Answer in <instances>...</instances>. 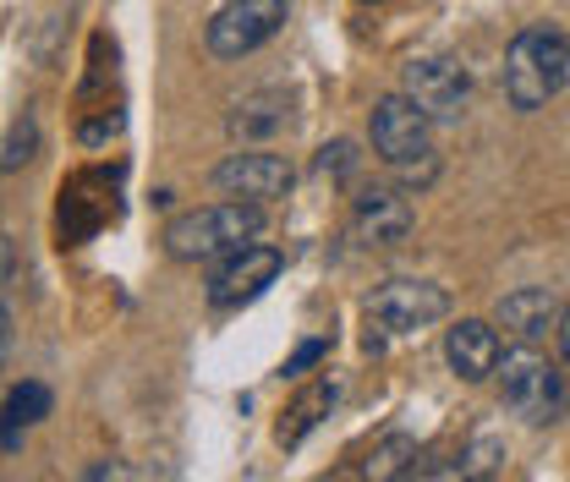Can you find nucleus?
<instances>
[{"mask_svg":"<svg viewBox=\"0 0 570 482\" xmlns=\"http://www.w3.org/2000/svg\"><path fill=\"white\" fill-rule=\"evenodd\" d=\"M566 50H570V33H560L554 22H532V28H521L510 39L504 71H499L510 110L532 116V110H543L566 88Z\"/></svg>","mask_w":570,"mask_h":482,"instance_id":"obj_3","label":"nucleus"},{"mask_svg":"<svg viewBox=\"0 0 570 482\" xmlns=\"http://www.w3.org/2000/svg\"><path fill=\"white\" fill-rule=\"evenodd\" d=\"M285 127H291V94L285 88H258V94L236 99L230 116H225V132L236 142H253V148L285 132Z\"/></svg>","mask_w":570,"mask_h":482,"instance_id":"obj_13","label":"nucleus"},{"mask_svg":"<svg viewBox=\"0 0 570 482\" xmlns=\"http://www.w3.org/2000/svg\"><path fill=\"white\" fill-rule=\"evenodd\" d=\"M554 341H560V356H566V367H570V302L560 307V324H554Z\"/></svg>","mask_w":570,"mask_h":482,"instance_id":"obj_23","label":"nucleus"},{"mask_svg":"<svg viewBox=\"0 0 570 482\" xmlns=\"http://www.w3.org/2000/svg\"><path fill=\"white\" fill-rule=\"evenodd\" d=\"M417 225V208L401 187H362L352 198V236L362 247H401Z\"/></svg>","mask_w":570,"mask_h":482,"instance_id":"obj_10","label":"nucleus"},{"mask_svg":"<svg viewBox=\"0 0 570 482\" xmlns=\"http://www.w3.org/2000/svg\"><path fill=\"white\" fill-rule=\"evenodd\" d=\"M318 170L335 176V181H346V176L356 170V142H346V138L324 142V148H318Z\"/></svg>","mask_w":570,"mask_h":482,"instance_id":"obj_20","label":"nucleus"},{"mask_svg":"<svg viewBox=\"0 0 570 482\" xmlns=\"http://www.w3.org/2000/svg\"><path fill=\"white\" fill-rule=\"evenodd\" d=\"M6 264H11V247H6V236H0V269H6Z\"/></svg>","mask_w":570,"mask_h":482,"instance_id":"obj_25","label":"nucleus"},{"mask_svg":"<svg viewBox=\"0 0 570 482\" xmlns=\"http://www.w3.org/2000/svg\"><path fill=\"white\" fill-rule=\"evenodd\" d=\"M494 324L499 329H510L521 345H538L554 335V324H560V302H554V291H543V285H521V291H504L494 307Z\"/></svg>","mask_w":570,"mask_h":482,"instance_id":"obj_12","label":"nucleus"},{"mask_svg":"<svg viewBox=\"0 0 570 482\" xmlns=\"http://www.w3.org/2000/svg\"><path fill=\"white\" fill-rule=\"evenodd\" d=\"M324 356H330V341H302L291 356H285V378H302V373H307V367H318Z\"/></svg>","mask_w":570,"mask_h":482,"instance_id":"obj_21","label":"nucleus"},{"mask_svg":"<svg viewBox=\"0 0 570 482\" xmlns=\"http://www.w3.org/2000/svg\"><path fill=\"white\" fill-rule=\"evenodd\" d=\"M566 88H570V50H566Z\"/></svg>","mask_w":570,"mask_h":482,"instance_id":"obj_26","label":"nucleus"},{"mask_svg":"<svg viewBox=\"0 0 570 482\" xmlns=\"http://www.w3.org/2000/svg\"><path fill=\"white\" fill-rule=\"evenodd\" d=\"M417 439L412 433H384L367 455H362V482H406V472L417 466Z\"/></svg>","mask_w":570,"mask_h":482,"instance_id":"obj_16","label":"nucleus"},{"mask_svg":"<svg viewBox=\"0 0 570 482\" xmlns=\"http://www.w3.org/2000/svg\"><path fill=\"white\" fill-rule=\"evenodd\" d=\"M401 94L423 110L433 127L444 121H461L466 105H472V77L455 56H412L401 67Z\"/></svg>","mask_w":570,"mask_h":482,"instance_id":"obj_7","label":"nucleus"},{"mask_svg":"<svg viewBox=\"0 0 570 482\" xmlns=\"http://www.w3.org/2000/svg\"><path fill=\"white\" fill-rule=\"evenodd\" d=\"M494 378H499V406L510 416H521V422H532V427L554 422L560 406H566V378H560V367H554L543 351H532V345L504 351Z\"/></svg>","mask_w":570,"mask_h":482,"instance_id":"obj_4","label":"nucleus"},{"mask_svg":"<svg viewBox=\"0 0 570 482\" xmlns=\"http://www.w3.org/2000/svg\"><path fill=\"white\" fill-rule=\"evenodd\" d=\"M367 142L379 154V165H390L406 187H428L439 176V148H433V121L406 99V94H384L367 110Z\"/></svg>","mask_w":570,"mask_h":482,"instance_id":"obj_2","label":"nucleus"},{"mask_svg":"<svg viewBox=\"0 0 570 482\" xmlns=\"http://www.w3.org/2000/svg\"><path fill=\"white\" fill-rule=\"evenodd\" d=\"M499 356H504V341H499V324L489 318H461L444 329V362L455 378L466 384H483L499 373Z\"/></svg>","mask_w":570,"mask_h":482,"instance_id":"obj_11","label":"nucleus"},{"mask_svg":"<svg viewBox=\"0 0 570 482\" xmlns=\"http://www.w3.org/2000/svg\"><path fill=\"white\" fill-rule=\"evenodd\" d=\"M214 187L225 193V198H242V204H275L291 193V181H296V170H291V159L285 154H269V148H236V154H225L219 165H214L209 176Z\"/></svg>","mask_w":570,"mask_h":482,"instance_id":"obj_8","label":"nucleus"},{"mask_svg":"<svg viewBox=\"0 0 570 482\" xmlns=\"http://www.w3.org/2000/svg\"><path fill=\"white\" fill-rule=\"evenodd\" d=\"M461 461H466V478L472 482H494L499 466H504V444H499L494 433H478V439L461 450Z\"/></svg>","mask_w":570,"mask_h":482,"instance_id":"obj_18","label":"nucleus"},{"mask_svg":"<svg viewBox=\"0 0 570 482\" xmlns=\"http://www.w3.org/2000/svg\"><path fill=\"white\" fill-rule=\"evenodd\" d=\"M82 482H132V472H127V461H94Z\"/></svg>","mask_w":570,"mask_h":482,"instance_id":"obj_22","label":"nucleus"},{"mask_svg":"<svg viewBox=\"0 0 570 482\" xmlns=\"http://www.w3.org/2000/svg\"><path fill=\"white\" fill-rule=\"evenodd\" d=\"M335 401H341V384L335 378H318V384H307L296 401H291V412H285V422H281V444L285 450H296L324 416L335 412Z\"/></svg>","mask_w":570,"mask_h":482,"instance_id":"obj_14","label":"nucleus"},{"mask_svg":"<svg viewBox=\"0 0 570 482\" xmlns=\"http://www.w3.org/2000/svg\"><path fill=\"white\" fill-rule=\"evenodd\" d=\"M6 356H11V307L0 302V367H6Z\"/></svg>","mask_w":570,"mask_h":482,"instance_id":"obj_24","label":"nucleus"},{"mask_svg":"<svg viewBox=\"0 0 570 482\" xmlns=\"http://www.w3.org/2000/svg\"><path fill=\"white\" fill-rule=\"evenodd\" d=\"M50 406H56V401H50V390H45V384H33V378H28V384H17V390L6 395V406H0V450H17V444H22V433H28L33 422H45V416H50Z\"/></svg>","mask_w":570,"mask_h":482,"instance_id":"obj_15","label":"nucleus"},{"mask_svg":"<svg viewBox=\"0 0 570 482\" xmlns=\"http://www.w3.org/2000/svg\"><path fill=\"white\" fill-rule=\"evenodd\" d=\"M406 482H472L461 455H417V466L406 472Z\"/></svg>","mask_w":570,"mask_h":482,"instance_id":"obj_19","label":"nucleus"},{"mask_svg":"<svg viewBox=\"0 0 570 482\" xmlns=\"http://www.w3.org/2000/svg\"><path fill=\"white\" fill-rule=\"evenodd\" d=\"M33 154H39V116H33V110H22V116L6 127V142H0V170H6V176H17L22 165H33Z\"/></svg>","mask_w":570,"mask_h":482,"instance_id":"obj_17","label":"nucleus"},{"mask_svg":"<svg viewBox=\"0 0 570 482\" xmlns=\"http://www.w3.org/2000/svg\"><path fill=\"white\" fill-rule=\"evenodd\" d=\"M285 17H291L285 0H225L204 28V45H209L214 61H242L281 33Z\"/></svg>","mask_w":570,"mask_h":482,"instance_id":"obj_6","label":"nucleus"},{"mask_svg":"<svg viewBox=\"0 0 570 482\" xmlns=\"http://www.w3.org/2000/svg\"><path fill=\"white\" fill-rule=\"evenodd\" d=\"M285 269V253L281 247H269V242H247V247H236L230 258H219L209 275V307H242V302H253V296H264Z\"/></svg>","mask_w":570,"mask_h":482,"instance_id":"obj_9","label":"nucleus"},{"mask_svg":"<svg viewBox=\"0 0 570 482\" xmlns=\"http://www.w3.org/2000/svg\"><path fill=\"white\" fill-rule=\"evenodd\" d=\"M444 313H450V291L433 285V279L401 275L367 291V329H379V341L384 335H417L428 324H439Z\"/></svg>","mask_w":570,"mask_h":482,"instance_id":"obj_5","label":"nucleus"},{"mask_svg":"<svg viewBox=\"0 0 570 482\" xmlns=\"http://www.w3.org/2000/svg\"><path fill=\"white\" fill-rule=\"evenodd\" d=\"M264 230V204H242V198H225V204H204L187 208L165 225V253L176 264H219L230 258L236 247H247L253 236Z\"/></svg>","mask_w":570,"mask_h":482,"instance_id":"obj_1","label":"nucleus"}]
</instances>
